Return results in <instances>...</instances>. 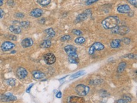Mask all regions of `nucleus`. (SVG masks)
<instances>
[{"instance_id": "obj_1", "label": "nucleus", "mask_w": 137, "mask_h": 103, "mask_svg": "<svg viewBox=\"0 0 137 103\" xmlns=\"http://www.w3.org/2000/svg\"><path fill=\"white\" fill-rule=\"evenodd\" d=\"M119 23V18L116 16H109L106 18L102 22V25L103 28L106 30L113 29L116 27Z\"/></svg>"}, {"instance_id": "obj_37", "label": "nucleus", "mask_w": 137, "mask_h": 103, "mask_svg": "<svg viewBox=\"0 0 137 103\" xmlns=\"http://www.w3.org/2000/svg\"><path fill=\"white\" fill-rule=\"evenodd\" d=\"M56 97H58V98H61V97H62L61 92H60V91H59L58 92V93L56 94Z\"/></svg>"}, {"instance_id": "obj_8", "label": "nucleus", "mask_w": 137, "mask_h": 103, "mask_svg": "<svg viewBox=\"0 0 137 103\" xmlns=\"http://www.w3.org/2000/svg\"><path fill=\"white\" fill-rule=\"evenodd\" d=\"M117 11L118 13L121 14H126V13H130L131 12V8L128 4H122L117 7Z\"/></svg>"}, {"instance_id": "obj_18", "label": "nucleus", "mask_w": 137, "mask_h": 103, "mask_svg": "<svg viewBox=\"0 0 137 103\" xmlns=\"http://www.w3.org/2000/svg\"><path fill=\"white\" fill-rule=\"evenodd\" d=\"M44 33H46L48 38H53L56 35V33H55L54 30L52 28H49L45 30Z\"/></svg>"}, {"instance_id": "obj_16", "label": "nucleus", "mask_w": 137, "mask_h": 103, "mask_svg": "<svg viewBox=\"0 0 137 103\" xmlns=\"http://www.w3.org/2000/svg\"><path fill=\"white\" fill-rule=\"evenodd\" d=\"M64 51L68 53V54H70V53H77V48L75 47H74L73 45H66L65 47L64 48Z\"/></svg>"}, {"instance_id": "obj_41", "label": "nucleus", "mask_w": 137, "mask_h": 103, "mask_svg": "<svg viewBox=\"0 0 137 103\" xmlns=\"http://www.w3.org/2000/svg\"><path fill=\"white\" fill-rule=\"evenodd\" d=\"M39 23H42V24L44 23H45V18H42L41 20H39Z\"/></svg>"}, {"instance_id": "obj_31", "label": "nucleus", "mask_w": 137, "mask_h": 103, "mask_svg": "<svg viewBox=\"0 0 137 103\" xmlns=\"http://www.w3.org/2000/svg\"><path fill=\"white\" fill-rule=\"evenodd\" d=\"M127 1L129 3L134 6L135 7L137 6V0H127Z\"/></svg>"}, {"instance_id": "obj_32", "label": "nucleus", "mask_w": 137, "mask_h": 103, "mask_svg": "<svg viewBox=\"0 0 137 103\" xmlns=\"http://www.w3.org/2000/svg\"><path fill=\"white\" fill-rule=\"evenodd\" d=\"M122 42H123V43H124L125 44H129V43H130V39H128V38H123V39H122L121 40Z\"/></svg>"}, {"instance_id": "obj_42", "label": "nucleus", "mask_w": 137, "mask_h": 103, "mask_svg": "<svg viewBox=\"0 0 137 103\" xmlns=\"http://www.w3.org/2000/svg\"><path fill=\"white\" fill-rule=\"evenodd\" d=\"M3 1L4 0H0V6H1L3 4Z\"/></svg>"}, {"instance_id": "obj_15", "label": "nucleus", "mask_w": 137, "mask_h": 103, "mask_svg": "<svg viewBox=\"0 0 137 103\" xmlns=\"http://www.w3.org/2000/svg\"><path fill=\"white\" fill-rule=\"evenodd\" d=\"M9 30L15 34H20L21 32V28L19 25H12L10 26Z\"/></svg>"}, {"instance_id": "obj_19", "label": "nucleus", "mask_w": 137, "mask_h": 103, "mask_svg": "<svg viewBox=\"0 0 137 103\" xmlns=\"http://www.w3.org/2000/svg\"><path fill=\"white\" fill-rule=\"evenodd\" d=\"M121 46V40L119 39H114L111 42V47L113 49H117Z\"/></svg>"}, {"instance_id": "obj_28", "label": "nucleus", "mask_w": 137, "mask_h": 103, "mask_svg": "<svg viewBox=\"0 0 137 103\" xmlns=\"http://www.w3.org/2000/svg\"><path fill=\"white\" fill-rule=\"evenodd\" d=\"M70 39H71V37H70V35H66L61 37V38L60 40H61V41H62V42H66V41L70 40Z\"/></svg>"}, {"instance_id": "obj_24", "label": "nucleus", "mask_w": 137, "mask_h": 103, "mask_svg": "<svg viewBox=\"0 0 137 103\" xmlns=\"http://www.w3.org/2000/svg\"><path fill=\"white\" fill-rule=\"evenodd\" d=\"M5 82H6V83L7 84L8 86H12V87L15 86L16 84V80L15 79H13V78H10V79H7Z\"/></svg>"}, {"instance_id": "obj_30", "label": "nucleus", "mask_w": 137, "mask_h": 103, "mask_svg": "<svg viewBox=\"0 0 137 103\" xmlns=\"http://www.w3.org/2000/svg\"><path fill=\"white\" fill-rule=\"evenodd\" d=\"M123 57L129 58V59H134V58L136 57V55L133 54V53H130V54H126L124 55Z\"/></svg>"}, {"instance_id": "obj_22", "label": "nucleus", "mask_w": 137, "mask_h": 103, "mask_svg": "<svg viewBox=\"0 0 137 103\" xmlns=\"http://www.w3.org/2000/svg\"><path fill=\"white\" fill-rule=\"evenodd\" d=\"M37 3L42 6H46L50 4L51 0H37Z\"/></svg>"}, {"instance_id": "obj_12", "label": "nucleus", "mask_w": 137, "mask_h": 103, "mask_svg": "<svg viewBox=\"0 0 137 103\" xmlns=\"http://www.w3.org/2000/svg\"><path fill=\"white\" fill-rule=\"evenodd\" d=\"M43 14L42 10L40 8H34L30 12V15L32 17L34 18H39L42 16Z\"/></svg>"}, {"instance_id": "obj_17", "label": "nucleus", "mask_w": 137, "mask_h": 103, "mask_svg": "<svg viewBox=\"0 0 137 103\" xmlns=\"http://www.w3.org/2000/svg\"><path fill=\"white\" fill-rule=\"evenodd\" d=\"M33 77H34L36 79H41L44 78L46 75L44 73H43L42 72L39 71V70H34L32 72Z\"/></svg>"}, {"instance_id": "obj_21", "label": "nucleus", "mask_w": 137, "mask_h": 103, "mask_svg": "<svg viewBox=\"0 0 137 103\" xmlns=\"http://www.w3.org/2000/svg\"><path fill=\"white\" fill-rule=\"evenodd\" d=\"M126 67V64L125 62H121V63L119 64L118 67H117V72H118L119 73L123 72L124 70V69H125Z\"/></svg>"}, {"instance_id": "obj_20", "label": "nucleus", "mask_w": 137, "mask_h": 103, "mask_svg": "<svg viewBox=\"0 0 137 103\" xmlns=\"http://www.w3.org/2000/svg\"><path fill=\"white\" fill-rule=\"evenodd\" d=\"M41 48H49L51 46V42L49 40H44L40 45Z\"/></svg>"}, {"instance_id": "obj_39", "label": "nucleus", "mask_w": 137, "mask_h": 103, "mask_svg": "<svg viewBox=\"0 0 137 103\" xmlns=\"http://www.w3.org/2000/svg\"><path fill=\"white\" fill-rule=\"evenodd\" d=\"M7 3L9 4V5H10V6H12V3H13V4H14V2H13V0H9L7 2Z\"/></svg>"}, {"instance_id": "obj_2", "label": "nucleus", "mask_w": 137, "mask_h": 103, "mask_svg": "<svg viewBox=\"0 0 137 103\" xmlns=\"http://www.w3.org/2000/svg\"><path fill=\"white\" fill-rule=\"evenodd\" d=\"M112 33L120 35H125L130 32V29L126 26H116V27L113 28L111 30Z\"/></svg>"}, {"instance_id": "obj_14", "label": "nucleus", "mask_w": 137, "mask_h": 103, "mask_svg": "<svg viewBox=\"0 0 137 103\" xmlns=\"http://www.w3.org/2000/svg\"><path fill=\"white\" fill-rule=\"evenodd\" d=\"M17 99V97L13 96L11 93H8L6 94L3 95L1 98V100L4 102H8L12 101H15Z\"/></svg>"}, {"instance_id": "obj_38", "label": "nucleus", "mask_w": 137, "mask_h": 103, "mask_svg": "<svg viewBox=\"0 0 137 103\" xmlns=\"http://www.w3.org/2000/svg\"><path fill=\"white\" fill-rule=\"evenodd\" d=\"M124 99H126V101H128V102L131 101V99L130 97H128V96H124Z\"/></svg>"}, {"instance_id": "obj_9", "label": "nucleus", "mask_w": 137, "mask_h": 103, "mask_svg": "<svg viewBox=\"0 0 137 103\" xmlns=\"http://www.w3.org/2000/svg\"><path fill=\"white\" fill-rule=\"evenodd\" d=\"M68 103H84L85 99L83 97L78 96H70L67 99Z\"/></svg>"}, {"instance_id": "obj_33", "label": "nucleus", "mask_w": 137, "mask_h": 103, "mask_svg": "<svg viewBox=\"0 0 137 103\" xmlns=\"http://www.w3.org/2000/svg\"><path fill=\"white\" fill-rule=\"evenodd\" d=\"M98 0H88L87 2H86V4L87 5H90V4H93V3H96V2L98 1Z\"/></svg>"}, {"instance_id": "obj_26", "label": "nucleus", "mask_w": 137, "mask_h": 103, "mask_svg": "<svg viewBox=\"0 0 137 103\" xmlns=\"http://www.w3.org/2000/svg\"><path fill=\"white\" fill-rule=\"evenodd\" d=\"M83 74H84L83 71L78 72H77V73H75V74H74L72 75V76H71V77H70V79L72 80V79H75V78H77V77H79L80 76L83 75Z\"/></svg>"}, {"instance_id": "obj_3", "label": "nucleus", "mask_w": 137, "mask_h": 103, "mask_svg": "<svg viewBox=\"0 0 137 103\" xmlns=\"http://www.w3.org/2000/svg\"><path fill=\"white\" fill-rule=\"evenodd\" d=\"M75 91L79 96H85L89 94L90 91V88L85 85L79 84L76 86Z\"/></svg>"}, {"instance_id": "obj_10", "label": "nucleus", "mask_w": 137, "mask_h": 103, "mask_svg": "<svg viewBox=\"0 0 137 103\" xmlns=\"http://www.w3.org/2000/svg\"><path fill=\"white\" fill-rule=\"evenodd\" d=\"M17 75L20 79H25L28 75V72L25 68L20 67L17 70Z\"/></svg>"}, {"instance_id": "obj_7", "label": "nucleus", "mask_w": 137, "mask_h": 103, "mask_svg": "<svg viewBox=\"0 0 137 103\" xmlns=\"http://www.w3.org/2000/svg\"><path fill=\"white\" fill-rule=\"evenodd\" d=\"M15 45L12 42H9V41H5L1 45V49L3 52H7L12 50L13 48L15 47Z\"/></svg>"}, {"instance_id": "obj_29", "label": "nucleus", "mask_w": 137, "mask_h": 103, "mask_svg": "<svg viewBox=\"0 0 137 103\" xmlns=\"http://www.w3.org/2000/svg\"><path fill=\"white\" fill-rule=\"evenodd\" d=\"M15 17L17 18H22L24 17V14L19 12V13H17L15 14Z\"/></svg>"}, {"instance_id": "obj_6", "label": "nucleus", "mask_w": 137, "mask_h": 103, "mask_svg": "<svg viewBox=\"0 0 137 103\" xmlns=\"http://www.w3.org/2000/svg\"><path fill=\"white\" fill-rule=\"evenodd\" d=\"M90 13H91V10H85L84 13H81V14L78 15L75 20V22L76 23H79V22H83L87 18V17L90 15Z\"/></svg>"}, {"instance_id": "obj_13", "label": "nucleus", "mask_w": 137, "mask_h": 103, "mask_svg": "<svg viewBox=\"0 0 137 103\" xmlns=\"http://www.w3.org/2000/svg\"><path fill=\"white\" fill-rule=\"evenodd\" d=\"M21 46L24 48H28L31 47L34 44V41L30 38H26L21 41Z\"/></svg>"}, {"instance_id": "obj_25", "label": "nucleus", "mask_w": 137, "mask_h": 103, "mask_svg": "<svg viewBox=\"0 0 137 103\" xmlns=\"http://www.w3.org/2000/svg\"><path fill=\"white\" fill-rule=\"evenodd\" d=\"M30 25V22L29 21H22V22H19V26H21L23 28H27Z\"/></svg>"}, {"instance_id": "obj_4", "label": "nucleus", "mask_w": 137, "mask_h": 103, "mask_svg": "<svg viewBox=\"0 0 137 103\" xmlns=\"http://www.w3.org/2000/svg\"><path fill=\"white\" fill-rule=\"evenodd\" d=\"M104 49V45L100 42H95L90 46L89 50V53L92 55L94 53L95 51H100Z\"/></svg>"}, {"instance_id": "obj_11", "label": "nucleus", "mask_w": 137, "mask_h": 103, "mask_svg": "<svg viewBox=\"0 0 137 103\" xmlns=\"http://www.w3.org/2000/svg\"><path fill=\"white\" fill-rule=\"evenodd\" d=\"M68 60L70 63L72 64H78L79 61H80L78 55L77 53H73L69 54Z\"/></svg>"}, {"instance_id": "obj_40", "label": "nucleus", "mask_w": 137, "mask_h": 103, "mask_svg": "<svg viewBox=\"0 0 137 103\" xmlns=\"http://www.w3.org/2000/svg\"><path fill=\"white\" fill-rule=\"evenodd\" d=\"M34 86V84H31L30 86H29V88L27 89V92H30V89L32 88V87Z\"/></svg>"}, {"instance_id": "obj_27", "label": "nucleus", "mask_w": 137, "mask_h": 103, "mask_svg": "<svg viewBox=\"0 0 137 103\" xmlns=\"http://www.w3.org/2000/svg\"><path fill=\"white\" fill-rule=\"evenodd\" d=\"M72 33L77 36H81L83 35V33L81 30H77V29H74V30H72Z\"/></svg>"}, {"instance_id": "obj_5", "label": "nucleus", "mask_w": 137, "mask_h": 103, "mask_svg": "<svg viewBox=\"0 0 137 103\" xmlns=\"http://www.w3.org/2000/svg\"><path fill=\"white\" fill-rule=\"evenodd\" d=\"M44 62L47 64L51 65L56 62V57L53 53H46L44 56Z\"/></svg>"}, {"instance_id": "obj_23", "label": "nucleus", "mask_w": 137, "mask_h": 103, "mask_svg": "<svg viewBox=\"0 0 137 103\" xmlns=\"http://www.w3.org/2000/svg\"><path fill=\"white\" fill-rule=\"evenodd\" d=\"M86 41L85 39L83 37H78L75 40V42L77 44H82V43H85Z\"/></svg>"}, {"instance_id": "obj_34", "label": "nucleus", "mask_w": 137, "mask_h": 103, "mask_svg": "<svg viewBox=\"0 0 137 103\" xmlns=\"http://www.w3.org/2000/svg\"><path fill=\"white\" fill-rule=\"evenodd\" d=\"M116 103H128V101L124 99H119V100H117V101H116Z\"/></svg>"}, {"instance_id": "obj_35", "label": "nucleus", "mask_w": 137, "mask_h": 103, "mask_svg": "<svg viewBox=\"0 0 137 103\" xmlns=\"http://www.w3.org/2000/svg\"><path fill=\"white\" fill-rule=\"evenodd\" d=\"M4 15V12L2 9L0 8V19L3 18Z\"/></svg>"}, {"instance_id": "obj_36", "label": "nucleus", "mask_w": 137, "mask_h": 103, "mask_svg": "<svg viewBox=\"0 0 137 103\" xmlns=\"http://www.w3.org/2000/svg\"><path fill=\"white\" fill-rule=\"evenodd\" d=\"M8 38L12 40H17V37L15 35H12L9 36Z\"/></svg>"}]
</instances>
